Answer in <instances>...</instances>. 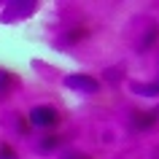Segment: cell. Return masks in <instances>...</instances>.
Returning a JSON list of instances; mask_svg holds the SVG:
<instances>
[{
  "label": "cell",
  "mask_w": 159,
  "mask_h": 159,
  "mask_svg": "<svg viewBox=\"0 0 159 159\" xmlns=\"http://www.w3.org/2000/svg\"><path fill=\"white\" fill-rule=\"evenodd\" d=\"M0 159H19V157H16V151L11 148L8 143H3V146H0Z\"/></svg>",
  "instance_id": "cell-2"
},
{
  "label": "cell",
  "mask_w": 159,
  "mask_h": 159,
  "mask_svg": "<svg viewBox=\"0 0 159 159\" xmlns=\"http://www.w3.org/2000/svg\"><path fill=\"white\" fill-rule=\"evenodd\" d=\"M30 124L41 127V129H49V127L59 124V111L51 108V105H38V108L30 111Z\"/></svg>",
  "instance_id": "cell-1"
}]
</instances>
